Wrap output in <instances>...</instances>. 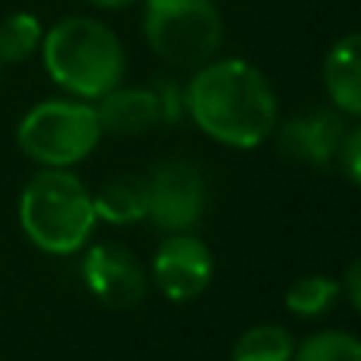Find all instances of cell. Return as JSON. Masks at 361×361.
Listing matches in <instances>:
<instances>
[{"mask_svg": "<svg viewBox=\"0 0 361 361\" xmlns=\"http://www.w3.org/2000/svg\"><path fill=\"white\" fill-rule=\"evenodd\" d=\"M193 124L231 149H254L279 121V102L269 80L241 57H222L197 67L184 92Z\"/></svg>", "mask_w": 361, "mask_h": 361, "instance_id": "6da1fadb", "label": "cell"}, {"mask_svg": "<svg viewBox=\"0 0 361 361\" xmlns=\"http://www.w3.org/2000/svg\"><path fill=\"white\" fill-rule=\"evenodd\" d=\"M42 61L48 76L73 99L99 102L121 86L127 54L111 25L92 16H67L42 38Z\"/></svg>", "mask_w": 361, "mask_h": 361, "instance_id": "7a4b0ae2", "label": "cell"}, {"mask_svg": "<svg viewBox=\"0 0 361 361\" xmlns=\"http://www.w3.org/2000/svg\"><path fill=\"white\" fill-rule=\"evenodd\" d=\"M92 193L70 169H42L19 193V225L38 250L76 254L95 231Z\"/></svg>", "mask_w": 361, "mask_h": 361, "instance_id": "3957f363", "label": "cell"}, {"mask_svg": "<svg viewBox=\"0 0 361 361\" xmlns=\"http://www.w3.org/2000/svg\"><path fill=\"white\" fill-rule=\"evenodd\" d=\"M102 140L95 105L82 99H48L23 114L16 143L25 159L42 169H73Z\"/></svg>", "mask_w": 361, "mask_h": 361, "instance_id": "277c9868", "label": "cell"}, {"mask_svg": "<svg viewBox=\"0 0 361 361\" xmlns=\"http://www.w3.org/2000/svg\"><path fill=\"white\" fill-rule=\"evenodd\" d=\"M143 35L165 63L197 70L222 44V13L216 0H146Z\"/></svg>", "mask_w": 361, "mask_h": 361, "instance_id": "5b68a950", "label": "cell"}, {"mask_svg": "<svg viewBox=\"0 0 361 361\" xmlns=\"http://www.w3.org/2000/svg\"><path fill=\"white\" fill-rule=\"evenodd\" d=\"M146 216L165 231H190L206 212V180L197 165L165 162L146 178Z\"/></svg>", "mask_w": 361, "mask_h": 361, "instance_id": "8992f818", "label": "cell"}, {"mask_svg": "<svg viewBox=\"0 0 361 361\" xmlns=\"http://www.w3.org/2000/svg\"><path fill=\"white\" fill-rule=\"evenodd\" d=\"M156 288L171 301H193L206 292L212 279V254L190 231H175L159 244L152 257Z\"/></svg>", "mask_w": 361, "mask_h": 361, "instance_id": "52a82bcc", "label": "cell"}, {"mask_svg": "<svg viewBox=\"0 0 361 361\" xmlns=\"http://www.w3.org/2000/svg\"><path fill=\"white\" fill-rule=\"evenodd\" d=\"M82 282L108 307H137L146 295V273L124 244H95L82 260Z\"/></svg>", "mask_w": 361, "mask_h": 361, "instance_id": "ba28073f", "label": "cell"}, {"mask_svg": "<svg viewBox=\"0 0 361 361\" xmlns=\"http://www.w3.org/2000/svg\"><path fill=\"white\" fill-rule=\"evenodd\" d=\"M343 137L345 121L336 108H307L282 124L279 149L307 165H330L336 162Z\"/></svg>", "mask_w": 361, "mask_h": 361, "instance_id": "9c48e42d", "label": "cell"}, {"mask_svg": "<svg viewBox=\"0 0 361 361\" xmlns=\"http://www.w3.org/2000/svg\"><path fill=\"white\" fill-rule=\"evenodd\" d=\"M95 114H99L102 133H114V137H137V133L152 130L159 121H165L156 89L133 86H118L108 95H102Z\"/></svg>", "mask_w": 361, "mask_h": 361, "instance_id": "30bf717a", "label": "cell"}, {"mask_svg": "<svg viewBox=\"0 0 361 361\" xmlns=\"http://www.w3.org/2000/svg\"><path fill=\"white\" fill-rule=\"evenodd\" d=\"M324 86L339 114L361 118V32H349L326 51Z\"/></svg>", "mask_w": 361, "mask_h": 361, "instance_id": "8fae6325", "label": "cell"}, {"mask_svg": "<svg viewBox=\"0 0 361 361\" xmlns=\"http://www.w3.org/2000/svg\"><path fill=\"white\" fill-rule=\"evenodd\" d=\"M95 216L108 225H133L146 219L149 200H146V178L118 175L92 193Z\"/></svg>", "mask_w": 361, "mask_h": 361, "instance_id": "7c38bea8", "label": "cell"}, {"mask_svg": "<svg viewBox=\"0 0 361 361\" xmlns=\"http://www.w3.org/2000/svg\"><path fill=\"white\" fill-rule=\"evenodd\" d=\"M42 19L35 13H10L0 19V63H25L42 51Z\"/></svg>", "mask_w": 361, "mask_h": 361, "instance_id": "4fadbf2b", "label": "cell"}, {"mask_svg": "<svg viewBox=\"0 0 361 361\" xmlns=\"http://www.w3.org/2000/svg\"><path fill=\"white\" fill-rule=\"evenodd\" d=\"M295 339L286 326L260 324L241 333L231 349V361H292Z\"/></svg>", "mask_w": 361, "mask_h": 361, "instance_id": "5bb4252c", "label": "cell"}, {"mask_svg": "<svg viewBox=\"0 0 361 361\" xmlns=\"http://www.w3.org/2000/svg\"><path fill=\"white\" fill-rule=\"evenodd\" d=\"M339 282L330 276H305L286 292V307L298 317H324L339 298Z\"/></svg>", "mask_w": 361, "mask_h": 361, "instance_id": "9a60e30c", "label": "cell"}, {"mask_svg": "<svg viewBox=\"0 0 361 361\" xmlns=\"http://www.w3.org/2000/svg\"><path fill=\"white\" fill-rule=\"evenodd\" d=\"M292 361H361V339L343 330H320L295 349Z\"/></svg>", "mask_w": 361, "mask_h": 361, "instance_id": "2e32d148", "label": "cell"}, {"mask_svg": "<svg viewBox=\"0 0 361 361\" xmlns=\"http://www.w3.org/2000/svg\"><path fill=\"white\" fill-rule=\"evenodd\" d=\"M336 162H339V169H343V175L349 178L352 184L361 187V124L345 127V137H343V143H339Z\"/></svg>", "mask_w": 361, "mask_h": 361, "instance_id": "e0dca14e", "label": "cell"}, {"mask_svg": "<svg viewBox=\"0 0 361 361\" xmlns=\"http://www.w3.org/2000/svg\"><path fill=\"white\" fill-rule=\"evenodd\" d=\"M343 288H345V295H349V301H352V307L361 314V257L355 263H352L349 269H345V279H343Z\"/></svg>", "mask_w": 361, "mask_h": 361, "instance_id": "ac0fdd59", "label": "cell"}, {"mask_svg": "<svg viewBox=\"0 0 361 361\" xmlns=\"http://www.w3.org/2000/svg\"><path fill=\"white\" fill-rule=\"evenodd\" d=\"M86 4L99 6V10H124V6L137 4V0H86Z\"/></svg>", "mask_w": 361, "mask_h": 361, "instance_id": "d6986e66", "label": "cell"}, {"mask_svg": "<svg viewBox=\"0 0 361 361\" xmlns=\"http://www.w3.org/2000/svg\"><path fill=\"white\" fill-rule=\"evenodd\" d=\"M0 80H4V63H0Z\"/></svg>", "mask_w": 361, "mask_h": 361, "instance_id": "ffe728a7", "label": "cell"}]
</instances>
